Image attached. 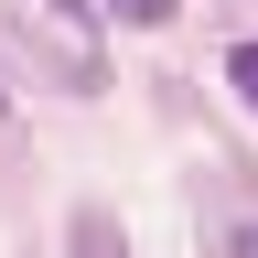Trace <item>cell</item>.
<instances>
[{"label": "cell", "mask_w": 258, "mask_h": 258, "mask_svg": "<svg viewBox=\"0 0 258 258\" xmlns=\"http://www.w3.org/2000/svg\"><path fill=\"white\" fill-rule=\"evenodd\" d=\"M22 11L43 22V43H54V64H64V76H76V86H97V32H86V11H76V0H22Z\"/></svg>", "instance_id": "6da1fadb"}, {"label": "cell", "mask_w": 258, "mask_h": 258, "mask_svg": "<svg viewBox=\"0 0 258 258\" xmlns=\"http://www.w3.org/2000/svg\"><path fill=\"white\" fill-rule=\"evenodd\" d=\"M226 86H237L247 108H258V43H226Z\"/></svg>", "instance_id": "7a4b0ae2"}, {"label": "cell", "mask_w": 258, "mask_h": 258, "mask_svg": "<svg viewBox=\"0 0 258 258\" xmlns=\"http://www.w3.org/2000/svg\"><path fill=\"white\" fill-rule=\"evenodd\" d=\"M76 258H118V237H108V215H97V205L76 215Z\"/></svg>", "instance_id": "3957f363"}, {"label": "cell", "mask_w": 258, "mask_h": 258, "mask_svg": "<svg viewBox=\"0 0 258 258\" xmlns=\"http://www.w3.org/2000/svg\"><path fill=\"white\" fill-rule=\"evenodd\" d=\"M108 11H118V22H140V32H161V22H172V0H108Z\"/></svg>", "instance_id": "277c9868"}]
</instances>
